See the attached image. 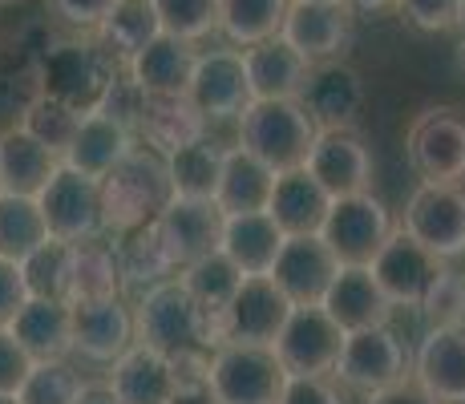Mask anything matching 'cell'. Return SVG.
<instances>
[{
    "mask_svg": "<svg viewBox=\"0 0 465 404\" xmlns=\"http://www.w3.org/2000/svg\"><path fill=\"white\" fill-rule=\"evenodd\" d=\"M174 199L166 174V158H158L154 150L138 146L126 162L110 170L102 178V222L105 235H130V231L154 222L166 211V202Z\"/></svg>",
    "mask_w": 465,
    "mask_h": 404,
    "instance_id": "1",
    "label": "cell"
},
{
    "mask_svg": "<svg viewBox=\"0 0 465 404\" xmlns=\"http://www.w3.org/2000/svg\"><path fill=\"white\" fill-rule=\"evenodd\" d=\"M320 125L303 110L300 97H283V102H252L239 113V146L259 162L288 174V170H303L308 154L316 146Z\"/></svg>",
    "mask_w": 465,
    "mask_h": 404,
    "instance_id": "2",
    "label": "cell"
},
{
    "mask_svg": "<svg viewBox=\"0 0 465 404\" xmlns=\"http://www.w3.org/2000/svg\"><path fill=\"white\" fill-rule=\"evenodd\" d=\"M134 344L158 348L166 356L203 348V308L194 303V295L186 291L178 275L138 295V303H134Z\"/></svg>",
    "mask_w": 465,
    "mask_h": 404,
    "instance_id": "3",
    "label": "cell"
},
{
    "mask_svg": "<svg viewBox=\"0 0 465 404\" xmlns=\"http://www.w3.org/2000/svg\"><path fill=\"white\" fill-rule=\"evenodd\" d=\"M288 380L275 348L227 344L211 356V392L219 404H280Z\"/></svg>",
    "mask_w": 465,
    "mask_h": 404,
    "instance_id": "4",
    "label": "cell"
},
{
    "mask_svg": "<svg viewBox=\"0 0 465 404\" xmlns=\"http://www.w3.org/2000/svg\"><path fill=\"white\" fill-rule=\"evenodd\" d=\"M392 231H397V222H392L389 206L372 191H364V194H348V199H332V211H328L320 239L340 259V267H369Z\"/></svg>",
    "mask_w": 465,
    "mask_h": 404,
    "instance_id": "5",
    "label": "cell"
},
{
    "mask_svg": "<svg viewBox=\"0 0 465 404\" xmlns=\"http://www.w3.org/2000/svg\"><path fill=\"white\" fill-rule=\"evenodd\" d=\"M37 202H41V214H45V222H49L53 239L85 242V239H102L105 235L102 182L82 174V170H74L69 162H61V166L53 170V178L45 182Z\"/></svg>",
    "mask_w": 465,
    "mask_h": 404,
    "instance_id": "6",
    "label": "cell"
},
{
    "mask_svg": "<svg viewBox=\"0 0 465 404\" xmlns=\"http://www.w3.org/2000/svg\"><path fill=\"white\" fill-rule=\"evenodd\" d=\"M401 231L413 235L441 263L465 255V191L445 182H421L405 202Z\"/></svg>",
    "mask_w": 465,
    "mask_h": 404,
    "instance_id": "7",
    "label": "cell"
},
{
    "mask_svg": "<svg viewBox=\"0 0 465 404\" xmlns=\"http://www.w3.org/2000/svg\"><path fill=\"white\" fill-rule=\"evenodd\" d=\"M409 166L421 174V182L461 186L465 178V113L453 105L425 110L409 125L405 138Z\"/></svg>",
    "mask_w": 465,
    "mask_h": 404,
    "instance_id": "8",
    "label": "cell"
},
{
    "mask_svg": "<svg viewBox=\"0 0 465 404\" xmlns=\"http://www.w3.org/2000/svg\"><path fill=\"white\" fill-rule=\"evenodd\" d=\"M332 376L344 384V389L372 397V392L389 389V384H397L409 376L405 344L397 340V331H392L389 323L364 328V331H348Z\"/></svg>",
    "mask_w": 465,
    "mask_h": 404,
    "instance_id": "9",
    "label": "cell"
},
{
    "mask_svg": "<svg viewBox=\"0 0 465 404\" xmlns=\"http://www.w3.org/2000/svg\"><path fill=\"white\" fill-rule=\"evenodd\" d=\"M344 336L348 331L320 303H303V308H292L275 340V356L288 368V376H332Z\"/></svg>",
    "mask_w": 465,
    "mask_h": 404,
    "instance_id": "10",
    "label": "cell"
},
{
    "mask_svg": "<svg viewBox=\"0 0 465 404\" xmlns=\"http://www.w3.org/2000/svg\"><path fill=\"white\" fill-rule=\"evenodd\" d=\"M441 267L445 263L433 251H425L413 235H405V231L397 227L389 235V242L377 251V259L369 263V271H372V280L381 283L384 300H389L392 308H421Z\"/></svg>",
    "mask_w": 465,
    "mask_h": 404,
    "instance_id": "11",
    "label": "cell"
},
{
    "mask_svg": "<svg viewBox=\"0 0 465 404\" xmlns=\"http://www.w3.org/2000/svg\"><path fill=\"white\" fill-rule=\"evenodd\" d=\"M191 97L207 122H239V113L252 105V81H247L243 49H207L194 61Z\"/></svg>",
    "mask_w": 465,
    "mask_h": 404,
    "instance_id": "12",
    "label": "cell"
},
{
    "mask_svg": "<svg viewBox=\"0 0 465 404\" xmlns=\"http://www.w3.org/2000/svg\"><path fill=\"white\" fill-rule=\"evenodd\" d=\"M223 219H227V214L211 199H170L166 211L154 219L170 263L183 271V267L214 255L219 239H223Z\"/></svg>",
    "mask_w": 465,
    "mask_h": 404,
    "instance_id": "13",
    "label": "cell"
},
{
    "mask_svg": "<svg viewBox=\"0 0 465 404\" xmlns=\"http://www.w3.org/2000/svg\"><path fill=\"white\" fill-rule=\"evenodd\" d=\"M296 303L280 291L272 275H247L239 283L235 300L227 303V336L231 344H263L275 348L283 323H288Z\"/></svg>",
    "mask_w": 465,
    "mask_h": 404,
    "instance_id": "14",
    "label": "cell"
},
{
    "mask_svg": "<svg viewBox=\"0 0 465 404\" xmlns=\"http://www.w3.org/2000/svg\"><path fill=\"white\" fill-rule=\"evenodd\" d=\"M352 33V8L332 5V0H292L288 16H283L280 37L312 65L336 61V53L348 44Z\"/></svg>",
    "mask_w": 465,
    "mask_h": 404,
    "instance_id": "15",
    "label": "cell"
},
{
    "mask_svg": "<svg viewBox=\"0 0 465 404\" xmlns=\"http://www.w3.org/2000/svg\"><path fill=\"white\" fill-rule=\"evenodd\" d=\"M308 170L332 199L364 194L372 182V154L356 130H320L308 154Z\"/></svg>",
    "mask_w": 465,
    "mask_h": 404,
    "instance_id": "16",
    "label": "cell"
},
{
    "mask_svg": "<svg viewBox=\"0 0 465 404\" xmlns=\"http://www.w3.org/2000/svg\"><path fill=\"white\" fill-rule=\"evenodd\" d=\"M134 348V308L122 295L74 308V352L89 364H114Z\"/></svg>",
    "mask_w": 465,
    "mask_h": 404,
    "instance_id": "17",
    "label": "cell"
},
{
    "mask_svg": "<svg viewBox=\"0 0 465 404\" xmlns=\"http://www.w3.org/2000/svg\"><path fill=\"white\" fill-rule=\"evenodd\" d=\"M336 271H340V259L328 251V242L320 235H288L280 259H275V267H272V280L280 283V291L288 295L296 308H303V303L324 300Z\"/></svg>",
    "mask_w": 465,
    "mask_h": 404,
    "instance_id": "18",
    "label": "cell"
},
{
    "mask_svg": "<svg viewBox=\"0 0 465 404\" xmlns=\"http://www.w3.org/2000/svg\"><path fill=\"white\" fill-rule=\"evenodd\" d=\"M300 102L320 130H352L356 113H361V105H364L361 74H356L352 65H340V61L312 65Z\"/></svg>",
    "mask_w": 465,
    "mask_h": 404,
    "instance_id": "19",
    "label": "cell"
},
{
    "mask_svg": "<svg viewBox=\"0 0 465 404\" xmlns=\"http://www.w3.org/2000/svg\"><path fill=\"white\" fill-rule=\"evenodd\" d=\"M413 380L441 404H465V323L429 328L413 356Z\"/></svg>",
    "mask_w": 465,
    "mask_h": 404,
    "instance_id": "20",
    "label": "cell"
},
{
    "mask_svg": "<svg viewBox=\"0 0 465 404\" xmlns=\"http://www.w3.org/2000/svg\"><path fill=\"white\" fill-rule=\"evenodd\" d=\"M8 331L21 340V348L37 364L69 360V356H74V303L33 295V300L16 311V320L8 323Z\"/></svg>",
    "mask_w": 465,
    "mask_h": 404,
    "instance_id": "21",
    "label": "cell"
},
{
    "mask_svg": "<svg viewBox=\"0 0 465 404\" xmlns=\"http://www.w3.org/2000/svg\"><path fill=\"white\" fill-rule=\"evenodd\" d=\"M194 44L178 41V37H158L150 41L142 53H134L126 61L130 81L150 97H183L191 94V77H194Z\"/></svg>",
    "mask_w": 465,
    "mask_h": 404,
    "instance_id": "22",
    "label": "cell"
},
{
    "mask_svg": "<svg viewBox=\"0 0 465 404\" xmlns=\"http://www.w3.org/2000/svg\"><path fill=\"white\" fill-rule=\"evenodd\" d=\"M105 384L118 392L122 404H170L178 392L174 360L146 344H134L126 356H118L110 364V380Z\"/></svg>",
    "mask_w": 465,
    "mask_h": 404,
    "instance_id": "23",
    "label": "cell"
},
{
    "mask_svg": "<svg viewBox=\"0 0 465 404\" xmlns=\"http://www.w3.org/2000/svg\"><path fill=\"white\" fill-rule=\"evenodd\" d=\"M207 118L199 113V105L191 97H150L142 102L138 118V142L146 150H154L158 158H170L174 150L194 146L199 138H207Z\"/></svg>",
    "mask_w": 465,
    "mask_h": 404,
    "instance_id": "24",
    "label": "cell"
},
{
    "mask_svg": "<svg viewBox=\"0 0 465 404\" xmlns=\"http://www.w3.org/2000/svg\"><path fill=\"white\" fill-rule=\"evenodd\" d=\"M134 150H138V133H134L130 125L105 118V113H97V110H89L82 118V125H77L74 142H69V150H65V158L61 162H69L74 170H82V174L102 182L118 162H126L134 154Z\"/></svg>",
    "mask_w": 465,
    "mask_h": 404,
    "instance_id": "25",
    "label": "cell"
},
{
    "mask_svg": "<svg viewBox=\"0 0 465 404\" xmlns=\"http://www.w3.org/2000/svg\"><path fill=\"white\" fill-rule=\"evenodd\" d=\"M320 308L332 316L344 331H364V328H381L392 316V303L384 300L381 283L372 280L369 267H340L332 287L324 291Z\"/></svg>",
    "mask_w": 465,
    "mask_h": 404,
    "instance_id": "26",
    "label": "cell"
},
{
    "mask_svg": "<svg viewBox=\"0 0 465 404\" xmlns=\"http://www.w3.org/2000/svg\"><path fill=\"white\" fill-rule=\"evenodd\" d=\"M247 81H252V102H283V97H300L303 81L312 74V61H303L283 37L259 41L243 49Z\"/></svg>",
    "mask_w": 465,
    "mask_h": 404,
    "instance_id": "27",
    "label": "cell"
},
{
    "mask_svg": "<svg viewBox=\"0 0 465 404\" xmlns=\"http://www.w3.org/2000/svg\"><path fill=\"white\" fill-rule=\"evenodd\" d=\"M283 242H288V235H283L280 222H275L267 211L227 214V219H223L219 251L243 275H272V267H275V259H280Z\"/></svg>",
    "mask_w": 465,
    "mask_h": 404,
    "instance_id": "28",
    "label": "cell"
},
{
    "mask_svg": "<svg viewBox=\"0 0 465 404\" xmlns=\"http://www.w3.org/2000/svg\"><path fill=\"white\" fill-rule=\"evenodd\" d=\"M328 211H332V194L308 170H288V174L275 178L267 214L280 222L283 235H320Z\"/></svg>",
    "mask_w": 465,
    "mask_h": 404,
    "instance_id": "29",
    "label": "cell"
},
{
    "mask_svg": "<svg viewBox=\"0 0 465 404\" xmlns=\"http://www.w3.org/2000/svg\"><path fill=\"white\" fill-rule=\"evenodd\" d=\"M275 170L267 162H259L255 154H247L243 146H231L223 158V178L214 202L223 214H255L272 206V191H275Z\"/></svg>",
    "mask_w": 465,
    "mask_h": 404,
    "instance_id": "30",
    "label": "cell"
},
{
    "mask_svg": "<svg viewBox=\"0 0 465 404\" xmlns=\"http://www.w3.org/2000/svg\"><path fill=\"white\" fill-rule=\"evenodd\" d=\"M126 291L122 283V263L118 247L102 239H85L69 247V283H65V303H89V300H114Z\"/></svg>",
    "mask_w": 465,
    "mask_h": 404,
    "instance_id": "31",
    "label": "cell"
},
{
    "mask_svg": "<svg viewBox=\"0 0 465 404\" xmlns=\"http://www.w3.org/2000/svg\"><path fill=\"white\" fill-rule=\"evenodd\" d=\"M57 166L61 158L49 146H41L29 130L13 125V130L0 133V182H5V194H33L37 199Z\"/></svg>",
    "mask_w": 465,
    "mask_h": 404,
    "instance_id": "32",
    "label": "cell"
},
{
    "mask_svg": "<svg viewBox=\"0 0 465 404\" xmlns=\"http://www.w3.org/2000/svg\"><path fill=\"white\" fill-rule=\"evenodd\" d=\"M118 263H122V283H126V291H150V287H158L163 280H174L178 267L170 263L163 239H158V227L154 222H146V227L130 231V235H122L118 242Z\"/></svg>",
    "mask_w": 465,
    "mask_h": 404,
    "instance_id": "33",
    "label": "cell"
},
{
    "mask_svg": "<svg viewBox=\"0 0 465 404\" xmlns=\"http://www.w3.org/2000/svg\"><path fill=\"white\" fill-rule=\"evenodd\" d=\"M223 158L227 150L211 138H199L194 146H183L166 158V174H170V191L174 199H211L219 191L223 178Z\"/></svg>",
    "mask_w": 465,
    "mask_h": 404,
    "instance_id": "34",
    "label": "cell"
},
{
    "mask_svg": "<svg viewBox=\"0 0 465 404\" xmlns=\"http://www.w3.org/2000/svg\"><path fill=\"white\" fill-rule=\"evenodd\" d=\"M49 239V222L33 194H0V259L25 263Z\"/></svg>",
    "mask_w": 465,
    "mask_h": 404,
    "instance_id": "35",
    "label": "cell"
},
{
    "mask_svg": "<svg viewBox=\"0 0 465 404\" xmlns=\"http://www.w3.org/2000/svg\"><path fill=\"white\" fill-rule=\"evenodd\" d=\"M292 0H219V33L235 49L280 37Z\"/></svg>",
    "mask_w": 465,
    "mask_h": 404,
    "instance_id": "36",
    "label": "cell"
},
{
    "mask_svg": "<svg viewBox=\"0 0 465 404\" xmlns=\"http://www.w3.org/2000/svg\"><path fill=\"white\" fill-rule=\"evenodd\" d=\"M158 37H163V21L154 13V0H118L97 29V41L122 61H130L134 53H142Z\"/></svg>",
    "mask_w": 465,
    "mask_h": 404,
    "instance_id": "37",
    "label": "cell"
},
{
    "mask_svg": "<svg viewBox=\"0 0 465 404\" xmlns=\"http://www.w3.org/2000/svg\"><path fill=\"white\" fill-rule=\"evenodd\" d=\"M82 118H85V113L77 110L74 102H65V97H57V94H49V89H45V94H37L29 105H25L21 130H29L41 146H49L57 158H65V150H69V142H74Z\"/></svg>",
    "mask_w": 465,
    "mask_h": 404,
    "instance_id": "38",
    "label": "cell"
},
{
    "mask_svg": "<svg viewBox=\"0 0 465 404\" xmlns=\"http://www.w3.org/2000/svg\"><path fill=\"white\" fill-rule=\"evenodd\" d=\"M178 280L186 283V291L194 295V303H199V308L214 311V308H227V303L235 300L239 283H243L247 275L239 271V267L231 263L223 251H214V255L199 259V263L183 267V271H178Z\"/></svg>",
    "mask_w": 465,
    "mask_h": 404,
    "instance_id": "39",
    "label": "cell"
},
{
    "mask_svg": "<svg viewBox=\"0 0 465 404\" xmlns=\"http://www.w3.org/2000/svg\"><path fill=\"white\" fill-rule=\"evenodd\" d=\"M154 13L166 37H178L186 44L219 29V0H154Z\"/></svg>",
    "mask_w": 465,
    "mask_h": 404,
    "instance_id": "40",
    "label": "cell"
},
{
    "mask_svg": "<svg viewBox=\"0 0 465 404\" xmlns=\"http://www.w3.org/2000/svg\"><path fill=\"white\" fill-rule=\"evenodd\" d=\"M85 380L69 368V360H45L33 364L29 380H25V389L16 397H21V404H77Z\"/></svg>",
    "mask_w": 465,
    "mask_h": 404,
    "instance_id": "41",
    "label": "cell"
},
{
    "mask_svg": "<svg viewBox=\"0 0 465 404\" xmlns=\"http://www.w3.org/2000/svg\"><path fill=\"white\" fill-rule=\"evenodd\" d=\"M69 247L74 242L65 239H49L37 255H29L21 263L25 283H29V295H41V300H65V283H69Z\"/></svg>",
    "mask_w": 465,
    "mask_h": 404,
    "instance_id": "42",
    "label": "cell"
},
{
    "mask_svg": "<svg viewBox=\"0 0 465 404\" xmlns=\"http://www.w3.org/2000/svg\"><path fill=\"white\" fill-rule=\"evenodd\" d=\"M421 311H425V320L433 323V328L465 323V275L453 271V267H441V271H437V280H433V287H429Z\"/></svg>",
    "mask_w": 465,
    "mask_h": 404,
    "instance_id": "43",
    "label": "cell"
},
{
    "mask_svg": "<svg viewBox=\"0 0 465 404\" xmlns=\"http://www.w3.org/2000/svg\"><path fill=\"white\" fill-rule=\"evenodd\" d=\"M397 13L421 33L465 29V0H397Z\"/></svg>",
    "mask_w": 465,
    "mask_h": 404,
    "instance_id": "44",
    "label": "cell"
},
{
    "mask_svg": "<svg viewBox=\"0 0 465 404\" xmlns=\"http://www.w3.org/2000/svg\"><path fill=\"white\" fill-rule=\"evenodd\" d=\"M33 356L21 348V340L8 328H0V397H16L33 372Z\"/></svg>",
    "mask_w": 465,
    "mask_h": 404,
    "instance_id": "45",
    "label": "cell"
},
{
    "mask_svg": "<svg viewBox=\"0 0 465 404\" xmlns=\"http://www.w3.org/2000/svg\"><path fill=\"white\" fill-rule=\"evenodd\" d=\"M45 5H49V13L57 16L61 25H69V29L97 33L105 16L114 13V5H118V0H45Z\"/></svg>",
    "mask_w": 465,
    "mask_h": 404,
    "instance_id": "46",
    "label": "cell"
},
{
    "mask_svg": "<svg viewBox=\"0 0 465 404\" xmlns=\"http://www.w3.org/2000/svg\"><path fill=\"white\" fill-rule=\"evenodd\" d=\"M29 283H25V271L21 263H13V259H0V328H8V323L16 320V311L29 303Z\"/></svg>",
    "mask_w": 465,
    "mask_h": 404,
    "instance_id": "47",
    "label": "cell"
},
{
    "mask_svg": "<svg viewBox=\"0 0 465 404\" xmlns=\"http://www.w3.org/2000/svg\"><path fill=\"white\" fill-rule=\"evenodd\" d=\"M280 404H348V400L340 392V384H332L328 376H292Z\"/></svg>",
    "mask_w": 465,
    "mask_h": 404,
    "instance_id": "48",
    "label": "cell"
},
{
    "mask_svg": "<svg viewBox=\"0 0 465 404\" xmlns=\"http://www.w3.org/2000/svg\"><path fill=\"white\" fill-rule=\"evenodd\" d=\"M364 404H441V400H437L421 380L405 376V380H397V384H389V389H381V392H372V397H364Z\"/></svg>",
    "mask_w": 465,
    "mask_h": 404,
    "instance_id": "49",
    "label": "cell"
},
{
    "mask_svg": "<svg viewBox=\"0 0 465 404\" xmlns=\"http://www.w3.org/2000/svg\"><path fill=\"white\" fill-rule=\"evenodd\" d=\"M77 404H122V400H118V392L102 380V384H85L82 397H77Z\"/></svg>",
    "mask_w": 465,
    "mask_h": 404,
    "instance_id": "50",
    "label": "cell"
},
{
    "mask_svg": "<svg viewBox=\"0 0 465 404\" xmlns=\"http://www.w3.org/2000/svg\"><path fill=\"white\" fill-rule=\"evenodd\" d=\"M352 13H389V8H397V0H344Z\"/></svg>",
    "mask_w": 465,
    "mask_h": 404,
    "instance_id": "51",
    "label": "cell"
},
{
    "mask_svg": "<svg viewBox=\"0 0 465 404\" xmlns=\"http://www.w3.org/2000/svg\"><path fill=\"white\" fill-rule=\"evenodd\" d=\"M458 65L465 69V37H461V44H458Z\"/></svg>",
    "mask_w": 465,
    "mask_h": 404,
    "instance_id": "52",
    "label": "cell"
},
{
    "mask_svg": "<svg viewBox=\"0 0 465 404\" xmlns=\"http://www.w3.org/2000/svg\"><path fill=\"white\" fill-rule=\"evenodd\" d=\"M0 404H21V397H0Z\"/></svg>",
    "mask_w": 465,
    "mask_h": 404,
    "instance_id": "53",
    "label": "cell"
},
{
    "mask_svg": "<svg viewBox=\"0 0 465 404\" xmlns=\"http://www.w3.org/2000/svg\"><path fill=\"white\" fill-rule=\"evenodd\" d=\"M0 5H16V0H0Z\"/></svg>",
    "mask_w": 465,
    "mask_h": 404,
    "instance_id": "54",
    "label": "cell"
},
{
    "mask_svg": "<svg viewBox=\"0 0 465 404\" xmlns=\"http://www.w3.org/2000/svg\"><path fill=\"white\" fill-rule=\"evenodd\" d=\"M332 5H344V0H332Z\"/></svg>",
    "mask_w": 465,
    "mask_h": 404,
    "instance_id": "55",
    "label": "cell"
},
{
    "mask_svg": "<svg viewBox=\"0 0 465 404\" xmlns=\"http://www.w3.org/2000/svg\"><path fill=\"white\" fill-rule=\"evenodd\" d=\"M0 194H5V182H0Z\"/></svg>",
    "mask_w": 465,
    "mask_h": 404,
    "instance_id": "56",
    "label": "cell"
}]
</instances>
